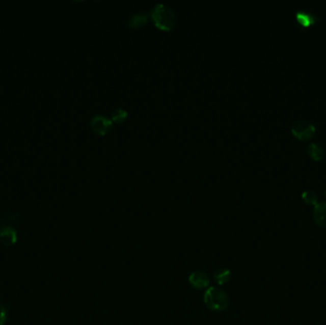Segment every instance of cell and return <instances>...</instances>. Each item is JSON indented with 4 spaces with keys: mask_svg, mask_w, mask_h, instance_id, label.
I'll return each mask as SVG.
<instances>
[{
    "mask_svg": "<svg viewBox=\"0 0 326 325\" xmlns=\"http://www.w3.org/2000/svg\"><path fill=\"white\" fill-rule=\"evenodd\" d=\"M17 241V233L13 227L6 226L0 230V242L5 246H12Z\"/></svg>",
    "mask_w": 326,
    "mask_h": 325,
    "instance_id": "52a82bcc",
    "label": "cell"
},
{
    "mask_svg": "<svg viewBox=\"0 0 326 325\" xmlns=\"http://www.w3.org/2000/svg\"><path fill=\"white\" fill-rule=\"evenodd\" d=\"M307 151H308V154L310 155L312 158H314L315 160H319L322 157L323 153H324L323 148L321 147L319 143H316V142L310 143Z\"/></svg>",
    "mask_w": 326,
    "mask_h": 325,
    "instance_id": "8fae6325",
    "label": "cell"
},
{
    "mask_svg": "<svg viewBox=\"0 0 326 325\" xmlns=\"http://www.w3.org/2000/svg\"><path fill=\"white\" fill-rule=\"evenodd\" d=\"M296 22L298 23L304 29H307L319 19V16L308 10H296L295 14Z\"/></svg>",
    "mask_w": 326,
    "mask_h": 325,
    "instance_id": "8992f818",
    "label": "cell"
},
{
    "mask_svg": "<svg viewBox=\"0 0 326 325\" xmlns=\"http://www.w3.org/2000/svg\"><path fill=\"white\" fill-rule=\"evenodd\" d=\"M325 198H326V190H325Z\"/></svg>",
    "mask_w": 326,
    "mask_h": 325,
    "instance_id": "9a60e30c",
    "label": "cell"
},
{
    "mask_svg": "<svg viewBox=\"0 0 326 325\" xmlns=\"http://www.w3.org/2000/svg\"><path fill=\"white\" fill-rule=\"evenodd\" d=\"M302 197L306 204L316 205L318 203V195H317V193L314 192L312 190H305L303 192Z\"/></svg>",
    "mask_w": 326,
    "mask_h": 325,
    "instance_id": "4fadbf2b",
    "label": "cell"
},
{
    "mask_svg": "<svg viewBox=\"0 0 326 325\" xmlns=\"http://www.w3.org/2000/svg\"><path fill=\"white\" fill-rule=\"evenodd\" d=\"M203 302L209 310L223 312L229 306V297L221 286H210L203 295Z\"/></svg>",
    "mask_w": 326,
    "mask_h": 325,
    "instance_id": "6da1fadb",
    "label": "cell"
},
{
    "mask_svg": "<svg viewBox=\"0 0 326 325\" xmlns=\"http://www.w3.org/2000/svg\"><path fill=\"white\" fill-rule=\"evenodd\" d=\"M127 118H128V113L121 108L115 109L112 113V121H114L116 123L121 124L126 120Z\"/></svg>",
    "mask_w": 326,
    "mask_h": 325,
    "instance_id": "7c38bea8",
    "label": "cell"
},
{
    "mask_svg": "<svg viewBox=\"0 0 326 325\" xmlns=\"http://www.w3.org/2000/svg\"><path fill=\"white\" fill-rule=\"evenodd\" d=\"M7 317V309L5 308V306L2 303H0V325H5Z\"/></svg>",
    "mask_w": 326,
    "mask_h": 325,
    "instance_id": "5bb4252c",
    "label": "cell"
},
{
    "mask_svg": "<svg viewBox=\"0 0 326 325\" xmlns=\"http://www.w3.org/2000/svg\"><path fill=\"white\" fill-rule=\"evenodd\" d=\"M314 221L317 223V225L325 228L326 227V202H318L313 211Z\"/></svg>",
    "mask_w": 326,
    "mask_h": 325,
    "instance_id": "ba28073f",
    "label": "cell"
},
{
    "mask_svg": "<svg viewBox=\"0 0 326 325\" xmlns=\"http://www.w3.org/2000/svg\"><path fill=\"white\" fill-rule=\"evenodd\" d=\"M188 282L189 284L197 290H202V289H207L210 287V279L207 274L204 271H195L189 275L188 277Z\"/></svg>",
    "mask_w": 326,
    "mask_h": 325,
    "instance_id": "5b68a950",
    "label": "cell"
},
{
    "mask_svg": "<svg viewBox=\"0 0 326 325\" xmlns=\"http://www.w3.org/2000/svg\"><path fill=\"white\" fill-rule=\"evenodd\" d=\"M90 126H91V129L94 133L97 136L103 137L111 132V130L113 129V121L110 118H108L105 116L97 115V116L92 118L91 121H90Z\"/></svg>",
    "mask_w": 326,
    "mask_h": 325,
    "instance_id": "277c9868",
    "label": "cell"
},
{
    "mask_svg": "<svg viewBox=\"0 0 326 325\" xmlns=\"http://www.w3.org/2000/svg\"><path fill=\"white\" fill-rule=\"evenodd\" d=\"M292 133L301 141H309L316 133V127L306 119L296 120L291 128Z\"/></svg>",
    "mask_w": 326,
    "mask_h": 325,
    "instance_id": "3957f363",
    "label": "cell"
},
{
    "mask_svg": "<svg viewBox=\"0 0 326 325\" xmlns=\"http://www.w3.org/2000/svg\"><path fill=\"white\" fill-rule=\"evenodd\" d=\"M148 15L144 13H138L132 15L128 21V25L131 28H139L147 23Z\"/></svg>",
    "mask_w": 326,
    "mask_h": 325,
    "instance_id": "30bf717a",
    "label": "cell"
},
{
    "mask_svg": "<svg viewBox=\"0 0 326 325\" xmlns=\"http://www.w3.org/2000/svg\"><path fill=\"white\" fill-rule=\"evenodd\" d=\"M232 277V273L230 271V269L226 267H222L219 268L215 271V273L213 275V279L215 281V284L219 286H222L226 284L227 282H229Z\"/></svg>",
    "mask_w": 326,
    "mask_h": 325,
    "instance_id": "9c48e42d",
    "label": "cell"
},
{
    "mask_svg": "<svg viewBox=\"0 0 326 325\" xmlns=\"http://www.w3.org/2000/svg\"><path fill=\"white\" fill-rule=\"evenodd\" d=\"M151 18L156 28L164 32H170L176 25V15L174 11L162 3H158L153 8Z\"/></svg>",
    "mask_w": 326,
    "mask_h": 325,
    "instance_id": "7a4b0ae2",
    "label": "cell"
}]
</instances>
